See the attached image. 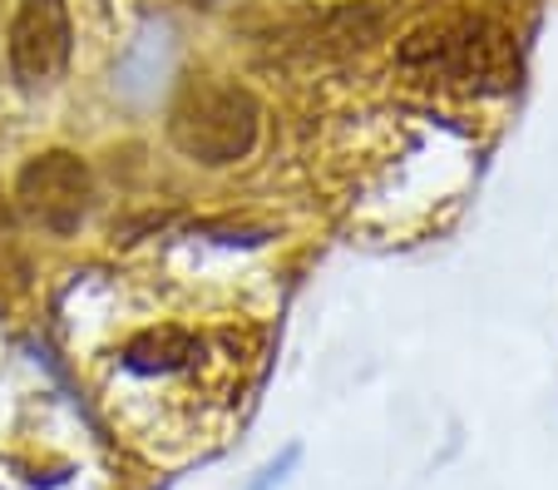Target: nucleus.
Listing matches in <instances>:
<instances>
[{
	"label": "nucleus",
	"instance_id": "f257e3e1",
	"mask_svg": "<svg viewBox=\"0 0 558 490\" xmlns=\"http://www.w3.org/2000/svg\"><path fill=\"white\" fill-rule=\"evenodd\" d=\"M257 367V332L243 312L183 292H129L95 352V382L119 427L158 451L218 441Z\"/></svg>",
	"mask_w": 558,
	"mask_h": 490
},
{
	"label": "nucleus",
	"instance_id": "f03ea898",
	"mask_svg": "<svg viewBox=\"0 0 558 490\" xmlns=\"http://www.w3.org/2000/svg\"><path fill=\"white\" fill-rule=\"evenodd\" d=\"M396 64L411 85L435 95H505L519 75L514 40L485 15H440L411 31L396 50Z\"/></svg>",
	"mask_w": 558,
	"mask_h": 490
},
{
	"label": "nucleus",
	"instance_id": "7ed1b4c3",
	"mask_svg": "<svg viewBox=\"0 0 558 490\" xmlns=\"http://www.w3.org/2000/svg\"><path fill=\"white\" fill-rule=\"evenodd\" d=\"M169 134L179 154L208 164V169L238 164L257 144V99L228 80H198L173 105Z\"/></svg>",
	"mask_w": 558,
	"mask_h": 490
},
{
	"label": "nucleus",
	"instance_id": "20e7f679",
	"mask_svg": "<svg viewBox=\"0 0 558 490\" xmlns=\"http://www.w3.org/2000/svg\"><path fill=\"white\" fill-rule=\"evenodd\" d=\"M21 208L45 234H74L89 208V169L74 154H40L21 174Z\"/></svg>",
	"mask_w": 558,
	"mask_h": 490
},
{
	"label": "nucleus",
	"instance_id": "39448f33",
	"mask_svg": "<svg viewBox=\"0 0 558 490\" xmlns=\"http://www.w3.org/2000/svg\"><path fill=\"white\" fill-rule=\"evenodd\" d=\"M70 60V11L64 0H21L11 21V70L21 85H50Z\"/></svg>",
	"mask_w": 558,
	"mask_h": 490
},
{
	"label": "nucleus",
	"instance_id": "423d86ee",
	"mask_svg": "<svg viewBox=\"0 0 558 490\" xmlns=\"http://www.w3.org/2000/svg\"><path fill=\"white\" fill-rule=\"evenodd\" d=\"M302 456H306V451H302V441H287V446L277 451V456H267L263 466H257L253 476L243 480V490H282L287 480L296 476V466H302Z\"/></svg>",
	"mask_w": 558,
	"mask_h": 490
},
{
	"label": "nucleus",
	"instance_id": "0eeeda50",
	"mask_svg": "<svg viewBox=\"0 0 558 490\" xmlns=\"http://www.w3.org/2000/svg\"><path fill=\"white\" fill-rule=\"evenodd\" d=\"M5 248H11V234H5V214H0V263H5Z\"/></svg>",
	"mask_w": 558,
	"mask_h": 490
}]
</instances>
